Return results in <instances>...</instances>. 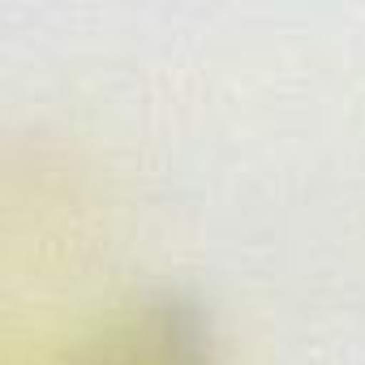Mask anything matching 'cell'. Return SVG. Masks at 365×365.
Wrapping results in <instances>:
<instances>
[{"mask_svg": "<svg viewBox=\"0 0 365 365\" xmlns=\"http://www.w3.org/2000/svg\"><path fill=\"white\" fill-rule=\"evenodd\" d=\"M91 365H194V335L176 314L155 309L112 331Z\"/></svg>", "mask_w": 365, "mask_h": 365, "instance_id": "6da1fadb", "label": "cell"}]
</instances>
